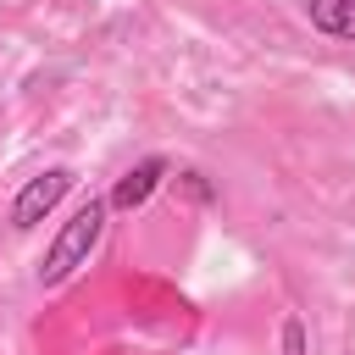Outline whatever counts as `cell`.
Instances as JSON below:
<instances>
[{
  "mask_svg": "<svg viewBox=\"0 0 355 355\" xmlns=\"http://www.w3.org/2000/svg\"><path fill=\"white\" fill-rule=\"evenodd\" d=\"M105 200H83L67 222H61V233L50 239V250H44V261H39V288H55V283H67L78 266H89V255H94V244H100V233H105Z\"/></svg>",
  "mask_w": 355,
  "mask_h": 355,
  "instance_id": "obj_1",
  "label": "cell"
},
{
  "mask_svg": "<svg viewBox=\"0 0 355 355\" xmlns=\"http://www.w3.org/2000/svg\"><path fill=\"white\" fill-rule=\"evenodd\" d=\"M283 355H305V322L300 316L283 322Z\"/></svg>",
  "mask_w": 355,
  "mask_h": 355,
  "instance_id": "obj_6",
  "label": "cell"
},
{
  "mask_svg": "<svg viewBox=\"0 0 355 355\" xmlns=\"http://www.w3.org/2000/svg\"><path fill=\"white\" fill-rule=\"evenodd\" d=\"M72 183H78V172L72 166H44L39 178H28L22 189H17V200H11V227L17 233H28V227H39L67 194H72Z\"/></svg>",
  "mask_w": 355,
  "mask_h": 355,
  "instance_id": "obj_2",
  "label": "cell"
},
{
  "mask_svg": "<svg viewBox=\"0 0 355 355\" xmlns=\"http://www.w3.org/2000/svg\"><path fill=\"white\" fill-rule=\"evenodd\" d=\"M166 172H172L166 155H144V161H133V166L116 178V189L105 194V205H111V211H139V205L166 183Z\"/></svg>",
  "mask_w": 355,
  "mask_h": 355,
  "instance_id": "obj_3",
  "label": "cell"
},
{
  "mask_svg": "<svg viewBox=\"0 0 355 355\" xmlns=\"http://www.w3.org/2000/svg\"><path fill=\"white\" fill-rule=\"evenodd\" d=\"M305 17L327 39H355V0H305Z\"/></svg>",
  "mask_w": 355,
  "mask_h": 355,
  "instance_id": "obj_4",
  "label": "cell"
},
{
  "mask_svg": "<svg viewBox=\"0 0 355 355\" xmlns=\"http://www.w3.org/2000/svg\"><path fill=\"white\" fill-rule=\"evenodd\" d=\"M178 183H183V189H189V194H194V200H200V205H211V200H216V189H211V183H205V172H194V166H189V172H183V178H178Z\"/></svg>",
  "mask_w": 355,
  "mask_h": 355,
  "instance_id": "obj_5",
  "label": "cell"
}]
</instances>
